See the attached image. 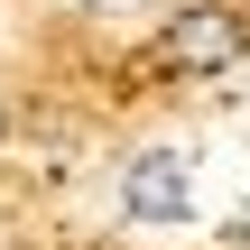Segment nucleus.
<instances>
[{
    "label": "nucleus",
    "instance_id": "1",
    "mask_svg": "<svg viewBox=\"0 0 250 250\" xmlns=\"http://www.w3.org/2000/svg\"><path fill=\"white\" fill-rule=\"evenodd\" d=\"M241 46H250V19L232 0H195V9L167 19V56L186 74H223V65H241Z\"/></svg>",
    "mask_w": 250,
    "mask_h": 250
},
{
    "label": "nucleus",
    "instance_id": "2",
    "mask_svg": "<svg viewBox=\"0 0 250 250\" xmlns=\"http://www.w3.org/2000/svg\"><path fill=\"white\" fill-rule=\"evenodd\" d=\"M121 204H130V223H186V204H195L186 158L176 148H139L130 176H121Z\"/></svg>",
    "mask_w": 250,
    "mask_h": 250
},
{
    "label": "nucleus",
    "instance_id": "3",
    "mask_svg": "<svg viewBox=\"0 0 250 250\" xmlns=\"http://www.w3.org/2000/svg\"><path fill=\"white\" fill-rule=\"evenodd\" d=\"M232 241H250V204H241V223H232Z\"/></svg>",
    "mask_w": 250,
    "mask_h": 250
},
{
    "label": "nucleus",
    "instance_id": "4",
    "mask_svg": "<svg viewBox=\"0 0 250 250\" xmlns=\"http://www.w3.org/2000/svg\"><path fill=\"white\" fill-rule=\"evenodd\" d=\"M0 130H9V111H0Z\"/></svg>",
    "mask_w": 250,
    "mask_h": 250
}]
</instances>
